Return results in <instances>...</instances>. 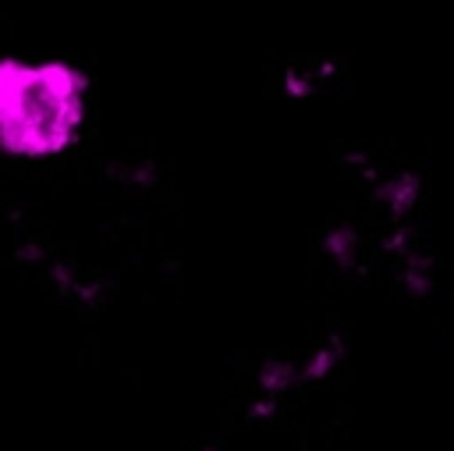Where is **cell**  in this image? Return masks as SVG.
Here are the masks:
<instances>
[{
    "instance_id": "1",
    "label": "cell",
    "mask_w": 454,
    "mask_h": 451,
    "mask_svg": "<svg viewBox=\"0 0 454 451\" xmlns=\"http://www.w3.org/2000/svg\"><path fill=\"white\" fill-rule=\"evenodd\" d=\"M89 114V78L67 60L0 57V149L46 160L71 149Z\"/></svg>"
}]
</instances>
